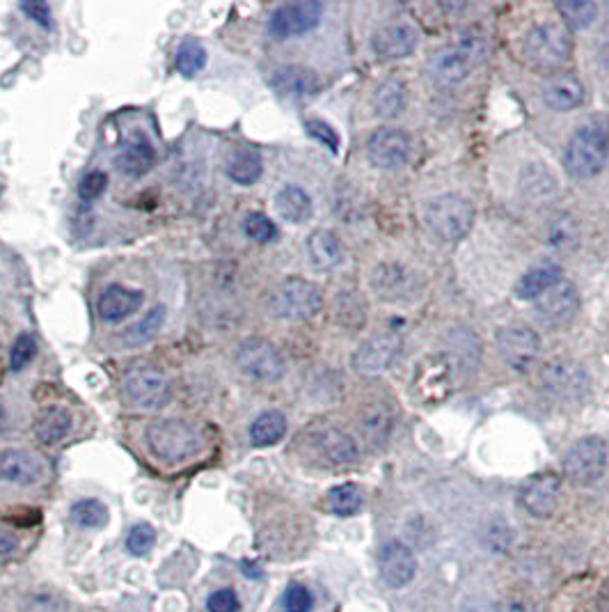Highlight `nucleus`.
Here are the masks:
<instances>
[{
	"label": "nucleus",
	"mask_w": 609,
	"mask_h": 612,
	"mask_svg": "<svg viewBox=\"0 0 609 612\" xmlns=\"http://www.w3.org/2000/svg\"><path fill=\"white\" fill-rule=\"evenodd\" d=\"M609 154V127L600 122L582 124L564 149V168L575 179H591L605 168Z\"/></svg>",
	"instance_id": "obj_1"
},
{
	"label": "nucleus",
	"mask_w": 609,
	"mask_h": 612,
	"mask_svg": "<svg viewBox=\"0 0 609 612\" xmlns=\"http://www.w3.org/2000/svg\"><path fill=\"white\" fill-rule=\"evenodd\" d=\"M323 308V292L312 280L284 278L266 294V310L275 319L305 321Z\"/></svg>",
	"instance_id": "obj_2"
},
{
	"label": "nucleus",
	"mask_w": 609,
	"mask_h": 612,
	"mask_svg": "<svg viewBox=\"0 0 609 612\" xmlns=\"http://www.w3.org/2000/svg\"><path fill=\"white\" fill-rule=\"evenodd\" d=\"M147 447L163 464H184L202 450V436L184 420H156L147 427Z\"/></svg>",
	"instance_id": "obj_3"
},
{
	"label": "nucleus",
	"mask_w": 609,
	"mask_h": 612,
	"mask_svg": "<svg viewBox=\"0 0 609 612\" xmlns=\"http://www.w3.org/2000/svg\"><path fill=\"white\" fill-rule=\"evenodd\" d=\"M424 223L435 239L458 243L468 237L474 225V204L458 193L438 195L429 202Z\"/></svg>",
	"instance_id": "obj_4"
},
{
	"label": "nucleus",
	"mask_w": 609,
	"mask_h": 612,
	"mask_svg": "<svg viewBox=\"0 0 609 612\" xmlns=\"http://www.w3.org/2000/svg\"><path fill=\"white\" fill-rule=\"evenodd\" d=\"M573 39L564 23L541 21L522 39V53L536 67L555 69L571 58Z\"/></svg>",
	"instance_id": "obj_5"
},
{
	"label": "nucleus",
	"mask_w": 609,
	"mask_h": 612,
	"mask_svg": "<svg viewBox=\"0 0 609 612\" xmlns=\"http://www.w3.org/2000/svg\"><path fill=\"white\" fill-rule=\"evenodd\" d=\"M124 399L136 408H163L172 402V381L149 363H136L122 376Z\"/></svg>",
	"instance_id": "obj_6"
},
{
	"label": "nucleus",
	"mask_w": 609,
	"mask_h": 612,
	"mask_svg": "<svg viewBox=\"0 0 609 612\" xmlns=\"http://www.w3.org/2000/svg\"><path fill=\"white\" fill-rule=\"evenodd\" d=\"M413 395L424 406H438L452 395L454 390V367L445 353H431L415 365L413 372Z\"/></svg>",
	"instance_id": "obj_7"
},
{
	"label": "nucleus",
	"mask_w": 609,
	"mask_h": 612,
	"mask_svg": "<svg viewBox=\"0 0 609 612\" xmlns=\"http://www.w3.org/2000/svg\"><path fill=\"white\" fill-rule=\"evenodd\" d=\"M236 367L259 383H275L287 372L280 349L264 337H245L236 349Z\"/></svg>",
	"instance_id": "obj_8"
},
{
	"label": "nucleus",
	"mask_w": 609,
	"mask_h": 612,
	"mask_svg": "<svg viewBox=\"0 0 609 612\" xmlns=\"http://www.w3.org/2000/svg\"><path fill=\"white\" fill-rule=\"evenodd\" d=\"M541 386L552 399L559 402L575 404L582 402L591 390L589 372L571 358H555L543 365L541 370Z\"/></svg>",
	"instance_id": "obj_9"
},
{
	"label": "nucleus",
	"mask_w": 609,
	"mask_h": 612,
	"mask_svg": "<svg viewBox=\"0 0 609 612\" xmlns=\"http://www.w3.org/2000/svg\"><path fill=\"white\" fill-rule=\"evenodd\" d=\"M609 452L603 438L584 436L564 457V475L575 486H591L605 475Z\"/></svg>",
	"instance_id": "obj_10"
},
{
	"label": "nucleus",
	"mask_w": 609,
	"mask_h": 612,
	"mask_svg": "<svg viewBox=\"0 0 609 612\" xmlns=\"http://www.w3.org/2000/svg\"><path fill=\"white\" fill-rule=\"evenodd\" d=\"M401 353V337L394 331H383L371 335L369 340H365L355 349L351 365L353 370L362 376H378L385 370H390L394 365V360L399 358Z\"/></svg>",
	"instance_id": "obj_11"
},
{
	"label": "nucleus",
	"mask_w": 609,
	"mask_h": 612,
	"mask_svg": "<svg viewBox=\"0 0 609 612\" xmlns=\"http://www.w3.org/2000/svg\"><path fill=\"white\" fill-rule=\"evenodd\" d=\"M323 17V5L316 0L284 3L268 19V33L275 39H291L310 33Z\"/></svg>",
	"instance_id": "obj_12"
},
{
	"label": "nucleus",
	"mask_w": 609,
	"mask_h": 612,
	"mask_svg": "<svg viewBox=\"0 0 609 612\" xmlns=\"http://www.w3.org/2000/svg\"><path fill=\"white\" fill-rule=\"evenodd\" d=\"M541 340L534 328L525 324H511L497 333V351L506 365L516 372H527L539 356Z\"/></svg>",
	"instance_id": "obj_13"
},
{
	"label": "nucleus",
	"mask_w": 609,
	"mask_h": 612,
	"mask_svg": "<svg viewBox=\"0 0 609 612\" xmlns=\"http://www.w3.org/2000/svg\"><path fill=\"white\" fill-rule=\"evenodd\" d=\"M410 138L406 131L394 127H381L371 133L367 143V154L371 166L378 170H399L410 159Z\"/></svg>",
	"instance_id": "obj_14"
},
{
	"label": "nucleus",
	"mask_w": 609,
	"mask_h": 612,
	"mask_svg": "<svg viewBox=\"0 0 609 612\" xmlns=\"http://www.w3.org/2000/svg\"><path fill=\"white\" fill-rule=\"evenodd\" d=\"M378 571H381L383 583L392 590L410 585L417 576V557L413 548L399 539L385 541L378 551Z\"/></svg>",
	"instance_id": "obj_15"
},
{
	"label": "nucleus",
	"mask_w": 609,
	"mask_h": 612,
	"mask_svg": "<svg viewBox=\"0 0 609 612\" xmlns=\"http://www.w3.org/2000/svg\"><path fill=\"white\" fill-rule=\"evenodd\" d=\"M580 308V294L571 280H557L536 298V317L548 326H564Z\"/></svg>",
	"instance_id": "obj_16"
},
{
	"label": "nucleus",
	"mask_w": 609,
	"mask_h": 612,
	"mask_svg": "<svg viewBox=\"0 0 609 612\" xmlns=\"http://www.w3.org/2000/svg\"><path fill=\"white\" fill-rule=\"evenodd\" d=\"M559 493V477L555 473H539L520 486L518 500L527 514L536 516V519H548V516L555 514L559 505Z\"/></svg>",
	"instance_id": "obj_17"
},
{
	"label": "nucleus",
	"mask_w": 609,
	"mask_h": 612,
	"mask_svg": "<svg viewBox=\"0 0 609 612\" xmlns=\"http://www.w3.org/2000/svg\"><path fill=\"white\" fill-rule=\"evenodd\" d=\"M271 88L287 101H307L321 92V78L310 67L282 65L273 69Z\"/></svg>",
	"instance_id": "obj_18"
},
{
	"label": "nucleus",
	"mask_w": 609,
	"mask_h": 612,
	"mask_svg": "<svg viewBox=\"0 0 609 612\" xmlns=\"http://www.w3.org/2000/svg\"><path fill=\"white\" fill-rule=\"evenodd\" d=\"M419 35L408 23H390L371 37V49L381 60H401L413 56Z\"/></svg>",
	"instance_id": "obj_19"
},
{
	"label": "nucleus",
	"mask_w": 609,
	"mask_h": 612,
	"mask_svg": "<svg viewBox=\"0 0 609 612\" xmlns=\"http://www.w3.org/2000/svg\"><path fill=\"white\" fill-rule=\"evenodd\" d=\"M44 475V466L33 452L28 450H3L0 452V482L33 486Z\"/></svg>",
	"instance_id": "obj_20"
},
{
	"label": "nucleus",
	"mask_w": 609,
	"mask_h": 612,
	"mask_svg": "<svg viewBox=\"0 0 609 612\" xmlns=\"http://www.w3.org/2000/svg\"><path fill=\"white\" fill-rule=\"evenodd\" d=\"M584 97H587V92H584V85L575 74H555L543 85L545 106L557 113L580 108L584 104Z\"/></svg>",
	"instance_id": "obj_21"
},
{
	"label": "nucleus",
	"mask_w": 609,
	"mask_h": 612,
	"mask_svg": "<svg viewBox=\"0 0 609 612\" xmlns=\"http://www.w3.org/2000/svg\"><path fill=\"white\" fill-rule=\"evenodd\" d=\"M314 447L332 466H351L358 461L360 450L353 436L337 427H323L314 434Z\"/></svg>",
	"instance_id": "obj_22"
},
{
	"label": "nucleus",
	"mask_w": 609,
	"mask_h": 612,
	"mask_svg": "<svg viewBox=\"0 0 609 612\" xmlns=\"http://www.w3.org/2000/svg\"><path fill=\"white\" fill-rule=\"evenodd\" d=\"M142 301H145V294H142L140 289H131L126 285H108L104 294L99 296L97 310L99 317L108 321V324H117V321H124L126 317H131L133 312H138Z\"/></svg>",
	"instance_id": "obj_23"
},
{
	"label": "nucleus",
	"mask_w": 609,
	"mask_h": 612,
	"mask_svg": "<svg viewBox=\"0 0 609 612\" xmlns=\"http://www.w3.org/2000/svg\"><path fill=\"white\" fill-rule=\"evenodd\" d=\"M115 166L129 179L145 177L156 166V149L145 136L136 133V136L126 140L122 152L115 156Z\"/></svg>",
	"instance_id": "obj_24"
},
{
	"label": "nucleus",
	"mask_w": 609,
	"mask_h": 612,
	"mask_svg": "<svg viewBox=\"0 0 609 612\" xmlns=\"http://www.w3.org/2000/svg\"><path fill=\"white\" fill-rule=\"evenodd\" d=\"M472 69L470 60L461 51H456L452 44L435 51L431 58V78L438 88H456L470 76Z\"/></svg>",
	"instance_id": "obj_25"
},
{
	"label": "nucleus",
	"mask_w": 609,
	"mask_h": 612,
	"mask_svg": "<svg viewBox=\"0 0 609 612\" xmlns=\"http://www.w3.org/2000/svg\"><path fill=\"white\" fill-rule=\"evenodd\" d=\"M307 257L316 271H335L344 262L342 241L335 232L316 230L307 239Z\"/></svg>",
	"instance_id": "obj_26"
},
{
	"label": "nucleus",
	"mask_w": 609,
	"mask_h": 612,
	"mask_svg": "<svg viewBox=\"0 0 609 612\" xmlns=\"http://www.w3.org/2000/svg\"><path fill=\"white\" fill-rule=\"evenodd\" d=\"M520 191L527 202L548 204L557 195V179L543 163H527L520 172Z\"/></svg>",
	"instance_id": "obj_27"
},
{
	"label": "nucleus",
	"mask_w": 609,
	"mask_h": 612,
	"mask_svg": "<svg viewBox=\"0 0 609 612\" xmlns=\"http://www.w3.org/2000/svg\"><path fill=\"white\" fill-rule=\"evenodd\" d=\"M225 172L234 184L239 186H252L264 172V161L255 147L239 145L229 152L225 161Z\"/></svg>",
	"instance_id": "obj_28"
},
{
	"label": "nucleus",
	"mask_w": 609,
	"mask_h": 612,
	"mask_svg": "<svg viewBox=\"0 0 609 612\" xmlns=\"http://www.w3.org/2000/svg\"><path fill=\"white\" fill-rule=\"evenodd\" d=\"M360 429L369 447H383L387 441H390L394 429L392 406H387V402L369 404L367 411L362 413Z\"/></svg>",
	"instance_id": "obj_29"
},
{
	"label": "nucleus",
	"mask_w": 609,
	"mask_h": 612,
	"mask_svg": "<svg viewBox=\"0 0 609 612\" xmlns=\"http://www.w3.org/2000/svg\"><path fill=\"white\" fill-rule=\"evenodd\" d=\"M275 211H278L284 223L303 225L312 218V198L300 186L289 184L280 188L278 195H275Z\"/></svg>",
	"instance_id": "obj_30"
},
{
	"label": "nucleus",
	"mask_w": 609,
	"mask_h": 612,
	"mask_svg": "<svg viewBox=\"0 0 609 612\" xmlns=\"http://www.w3.org/2000/svg\"><path fill=\"white\" fill-rule=\"evenodd\" d=\"M74 427V418L67 408L62 406H49L37 415L35 420V436L42 445H58L65 441Z\"/></svg>",
	"instance_id": "obj_31"
},
{
	"label": "nucleus",
	"mask_w": 609,
	"mask_h": 612,
	"mask_svg": "<svg viewBox=\"0 0 609 612\" xmlns=\"http://www.w3.org/2000/svg\"><path fill=\"white\" fill-rule=\"evenodd\" d=\"M557 280H561L559 264H539L529 269L525 276L516 282V296L522 301H536L545 289H550Z\"/></svg>",
	"instance_id": "obj_32"
},
{
	"label": "nucleus",
	"mask_w": 609,
	"mask_h": 612,
	"mask_svg": "<svg viewBox=\"0 0 609 612\" xmlns=\"http://www.w3.org/2000/svg\"><path fill=\"white\" fill-rule=\"evenodd\" d=\"M165 317H168V310H165L163 305H154V308L149 310L145 317L138 319L136 324L126 328V331L120 337L122 344H126V347H142V344L152 342L154 337L161 333V328L165 324Z\"/></svg>",
	"instance_id": "obj_33"
},
{
	"label": "nucleus",
	"mask_w": 609,
	"mask_h": 612,
	"mask_svg": "<svg viewBox=\"0 0 609 612\" xmlns=\"http://www.w3.org/2000/svg\"><path fill=\"white\" fill-rule=\"evenodd\" d=\"M287 434V418L280 411L259 413L250 425V441L255 447H271Z\"/></svg>",
	"instance_id": "obj_34"
},
{
	"label": "nucleus",
	"mask_w": 609,
	"mask_h": 612,
	"mask_svg": "<svg viewBox=\"0 0 609 612\" xmlns=\"http://www.w3.org/2000/svg\"><path fill=\"white\" fill-rule=\"evenodd\" d=\"M376 115L381 117H397L406 108V85L397 78H387L376 88L374 94Z\"/></svg>",
	"instance_id": "obj_35"
},
{
	"label": "nucleus",
	"mask_w": 609,
	"mask_h": 612,
	"mask_svg": "<svg viewBox=\"0 0 609 612\" xmlns=\"http://www.w3.org/2000/svg\"><path fill=\"white\" fill-rule=\"evenodd\" d=\"M69 516L76 525H81V528H87V530H101V528H106L110 521L108 507L97 498L76 500L69 509Z\"/></svg>",
	"instance_id": "obj_36"
},
{
	"label": "nucleus",
	"mask_w": 609,
	"mask_h": 612,
	"mask_svg": "<svg viewBox=\"0 0 609 612\" xmlns=\"http://www.w3.org/2000/svg\"><path fill=\"white\" fill-rule=\"evenodd\" d=\"M204 65H207V49L200 39L186 37L184 42L177 46V56H174V67L177 72L186 78H193L195 74H200Z\"/></svg>",
	"instance_id": "obj_37"
},
{
	"label": "nucleus",
	"mask_w": 609,
	"mask_h": 612,
	"mask_svg": "<svg viewBox=\"0 0 609 612\" xmlns=\"http://www.w3.org/2000/svg\"><path fill=\"white\" fill-rule=\"evenodd\" d=\"M328 509L337 516H355L365 505L360 486L355 484H339L328 491Z\"/></svg>",
	"instance_id": "obj_38"
},
{
	"label": "nucleus",
	"mask_w": 609,
	"mask_h": 612,
	"mask_svg": "<svg viewBox=\"0 0 609 612\" xmlns=\"http://www.w3.org/2000/svg\"><path fill=\"white\" fill-rule=\"evenodd\" d=\"M452 46L456 51H461L465 58L470 60L472 67L481 65L488 58V42L486 35L479 28H463L461 33L454 37Z\"/></svg>",
	"instance_id": "obj_39"
},
{
	"label": "nucleus",
	"mask_w": 609,
	"mask_h": 612,
	"mask_svg": "<svg viewBox=\"0 0 609 612\" xmlns=\"http://www.w3.org/2000/svg\"><path fill=\"white\" fill-rule=\"evenodd\" d=\"M555 7L561 19L566 21V26L573 30L591 26L593 19L598 17V5L589 3V0H564V3H557Z\"/></svg>",
	"instance_id": "obj_40"
},
{
	"label": "nucleus",
	"mask_w": 609,
	"mask_h": 612,
	"mask_svg": "<svg viewBox=\"0 0 609 612\" xmlns=\"http://www.w3.org/2000/svg\"><path fill=\"white\" fill-rule=\"evenodd\" d=\"M21 612H69V601L55 590H33L23 596Z\"/></svg>",
	"instance_id": "obj_41"
},
{
	"label": "nucleus",
	"mask_w": 609,
	"mask_h": 612,
	"mask_svg": "<svg viewBox=\"0 0 609 612\" xmlns=\"http://www.w3.org/2000/svg\"><path fill=\"white\" fill-rule=\"evenodd\" d=\"M408 273L401 271L397 264H383L376 271V289L383 298H397V294L406 292Z\"/></svg>",
	"instance_id": "obj_42"
},
{
	"label": "nucleus",
	"mask_w": 609,
	"mask_h": 612,
	"mask_svg": "<svg viewBox=\"0 0 609 612\" xmlns=\"http://www.w3.org/2000/svg\"><path fill=\"white\" fill-rule=\"evenodd\" d=\"M548 239H550V246H555V248H564V250L573 248L575 243L580 241V227H577L575 218L568 214L557 216L548 230Z\"/></svg>",
	"instance_id": "obj_43"
},
{
	"label": "nucleus",
	"mask_w": 609,
	"mask_h": 612,
	"mask_svg": "<svg viewBox=\"0 0 609 612\" xmlns=\"http://www.w3.org/2000/svg\"><path fill=\"white\" fill-rule=\"evenodd\" d=\"M243 234L255 243H271L275 237H278V227H275V223L266 214L255 211V214L245 216Z\"/></svg>",
	"instance_id": "obj_44"
},
{
	"label": "nucleus",
	"mask_w": 609,
	"mask_h": 612,
	"mask_svg": "<svg viewBox=\"0 0 609 612\" xmlns=\"http://www.w3.org/2000/svg\"><path fill=\"white\" fill-rule=\"evenodd\" d=\"M37 356V340L30 333H21L12 344L10 367L12 372H23Z\"/></svg>",
	"instance_id": "obj_45"
},
{
	"label": "nucleus",
	"mask_w": 609,
	"mask_h": 612,
	"mask_svg": "<svg viewBox=\"0 0 609 612\" xmlns=\"http://www.w3.org/2000/svg\"><path fill=\"white\" fill-rule=\"evenodd\" d=\"M156 544V530L149 523H136L126 535V551L136 557L147 555Z\"/></svg>",
	"instance_id": "obj_46"
},
{
	"label": "nucleus",
	"mask_w": 609,
	"mask_h": 612,
	"mask_svg": "<svg viewBox=\"0 0 609 612\" xmlns=\"http://www.w3.org/2000/svg\"><path fill=\"white\" fill-rule=\"evenodd\" d=\"M335 312H337L339 324H344V326H358L353 317H358L360 324H362V319H365V305H362L360 296L355 292H344L342 296H339Z\"/></svg>",
	"instance_id": "obj_47"
},
{
	"label": "nucleus",
	"mask_w": 609,
	"mask_h": 612,
	"mask_svg": "<svg viewBox=\"0 0 609 612\" xmlns=\"http://www.w3.org/2000/svg\"><path fill=\"white\" fill-rule=\"evenodd\" d=\"M282 608L284 612H312L314 596L305 585L291 583L282 596Z\"/></svg>",
	"instance_id": "obj_48"
},
{
	"label": "nucleus",
	"mask_w": 609,
	"mask_h": 612,
	"mask_svg": "<svg viewBox=\"0 0 609 612\" xmlns=\"http://www.w3.org/2000/svg\"><path fill=\"white\" fill-rule=\"evenodd\" d=\"M106 188H108L106 172L92 170V172H87V175H83L81 182H78V198H81L83 202H94L106 193Z\"/></svg>",
	"instance_id": "obj_49"
},
{
	"label": "nucleus",
	"mask_w": 609,
	"mask_h": 612,
	"mask_svg": "<svg viewBox=\"0 0 609 612\" xmlns=\"http://www.w3.org/2000/svg\"><path fill=\"white\" fill-rule=\"evenodd\" d=\"M305 129H307V133H310L314 140H319L323 147H328L332 154L339 152V136H337V131L332 129L328 122L316 120V117H312V120L305 122Z\"/></svg>",
	"instance_id": "obj_50"
},
{
	"label": "nucleus",
	"mask_w": 609,
	"mask_h": 612,
	"mask_svg": "<svg viewBox=\"0 0 609 612\" xmlns=\"http://www.w3.org/2000/svg\"><path fill=\"white\" fill-rule=\"evenodd\" d=\"M207 610L209 612H239L241 610L239 594H236L232 587L216 590L207 599Z\"/></svg>",
	"instance_id": "obj_51"
},
{
	"label": "nucleus",
	"mask_w": 609,
	"mask_h": 612,
	"mask_svg": "<svg viewBox=\"0 0 609 612\" xmlns=\"http://www.w3.org/2000/svg\"><path fill=\"white\" fill-rule=\"evenodd\" d=\"M21 12L26 14L28 19H33L39 26L51 30L53 28V12L49 3H39V0H30V3H21Z\"/></svg>",
	"instance_id": "obj_52"
},
{
	"label": "nucleus",
	"mask_w": 609,
	"mask_h": 612,
	"mask_svg": "<svg viewBox=\"0 0 609 612\" xmlns=\"http://www.w3.org/2000/svg\"><path fill=\"white\" fill-rule=\"evenodd\" d=\"M17 548H19L17 537H14L10 530L0 528V560H7V557H12L14 553H17Z\"/></svg>",
	"instance_id": "obj_53"
},
{
	"label": "nucleus",
	"mask_w": 609,
	"mask_h": 612,
	"mask_svg": "<svg viewBox=\"0 0 609 612\" xmlns=\"http://www.w3.org/2000/svg\"><path fill=\"white\" fill-rule=\"evenodd\" d=\"M598 62L609 69V28L598 39Z\"/></svg>",
	"instance_id": "obj_54"
},
{
	"label": "nucleus",
	"mask_w": 609,
	"mask_h": 612,
	"mask_svg": "<svg viewBox=\"0 0 609 612\" xmlns=\"http://www.w3.org/2000/svg\"><path fill=\"white\" fill-rule=\"evenodd\" d=\"M504 612H532V606H529L527 599H511L506 603Z\"/></svg>",
	"instance_id": "obj_55"
},
{
	"label": "nucleus",
	"mask_w": 609,
	"mask_h": 612,
	"mask_svg": "<svg viewBox=\"0 0 609 612\" xmlns=\"http://www.w3.org/2000/svg\"><path fill=\"white\" fill-rule=\"evenodd\" d=\"M598 610L600 612H609V578L603 583L598 592Z\"/></svg>",
	"instance_id": "obj_56"
},
{
	"label": "nucleus",
	"mask_w": 609,
	"mask_h": 612,
	"mask_svg": "<svg viewBox=\"0 0 609 612\" xmlns=\"http://www.w3.org/2000/svg\"><path fill=\"white\" fill-rule=\"evenodd\" d=\"M5 427H7V411H5L3 402H0V434H3Z\"/></svg>",
	"instance_id": "obj_57"
}]
</instances>
